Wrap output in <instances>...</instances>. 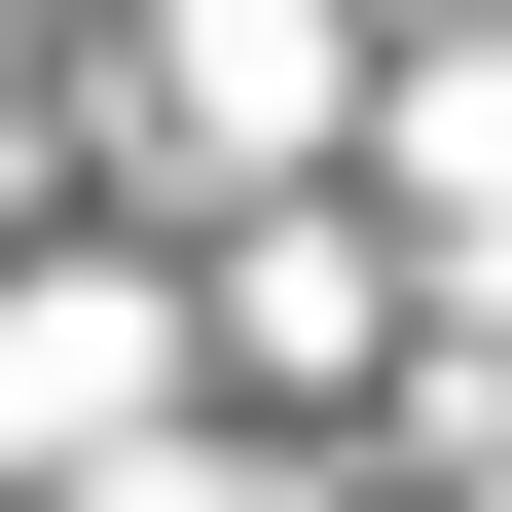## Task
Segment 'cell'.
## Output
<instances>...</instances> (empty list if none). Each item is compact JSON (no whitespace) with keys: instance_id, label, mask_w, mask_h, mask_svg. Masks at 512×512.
Returning <instances> with one entry per match:
<instances>
[{"instance_id":"1","label":"cell","mask_w":512,"mask_h":512,"mask_svg":"<svg viewBox=\"0 0 512 512\" xmlns=\"http://www.w3.org/2000/svg\"><path fill=\"white\" fill-rule=\"evenodd\" d=\"M293 147H330V0H147L110 183H293Z\"/></svg>"},{"instance_id":"2","label":"cell","mask_w":512,"mask_h":512,"mask_svg":"<svg viewBox=\"0 0 512 512\" xmlns=\"http://www.w3.org/2000/svg\"><path fill=\"white\" fill-rule=\"evenodd\" d=\"M183 366H220V330H183L147 256H37V293H0V439H37V476H147Z\"/></svg>"},{"instance_id":"3","label":"cell","mask_w":512,"mask_h":512,"mask_svg":"<svg viewBox=\"0 0 512 512\" xmlns=\"http://www.w3.org/2000/svg\"><path fill=\"white\" fill-rule=\"evenodd\" d=\"M220 330H256V403H366V366H439V330H403V293H366L330 220H256V256H220Z\"/></svg>"},{"instance_id":"4","label":"cell","mask_w":512,"mask_h":512,"mask_svg":"<svg viewBox=\"0 0 512 512\" xmlns=\"http://www.w3.org/2000/svg\"><path fill=\"white\" fill-rule=\"evenodd\" d=\"M403 220H439V330H476V293H512V37L403 74Z\"/></svg>"}]
</instances>
